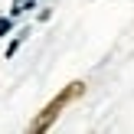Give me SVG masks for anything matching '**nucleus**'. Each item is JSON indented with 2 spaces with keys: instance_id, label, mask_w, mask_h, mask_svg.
I'll return each mask as SVG.
<instances>
[{
  "instance_id": "nucleus-1",
  "label": "nucleus",
  "mask_w": 134,
  "mask_h": 134,
  "mask_svg": "<svg viewBox=\"0 0 134 134\" xmlns=\"http://www.w3.org/2000/svg\"><path fill=\"white\" fill-rule=\"evenodd\" d=\"M82 92H85V85H82V82H72V85H65V88H62V92H59V95H56V98H52V102L43 108V115H39L36 121L30 124V131H46V128H49V124L59 118V111H62L69 102H75V98L82 95Z\"/></svg>"
},
{
  "instance_id": "nucleus-2",
  "label": "nucleus",
  "mask_w": 134,
  "mask_h": 134,
  "mask_svg": "<svg viewBox=\"0 0 134 134\" xmlns=\"http://www.w3.org/2000/svg\"><path fill=\"white\" fill-rule=\"evenodd\" d=\"M7 26H10V20H0V36L7 33Z\"/></svg>"
}]
</instances>
